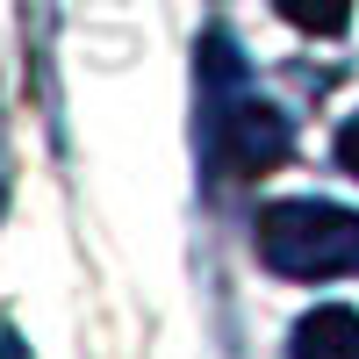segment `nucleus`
I'll return each instance as SVG.
<instances>
[{
	"instance_id": "obj_2",
	"label": "nucleus",
	"mask_w": 359,
	"mask_h": 359,
	"mask_svg": "<svg viewBox=\"0 0 359 359\" xmlns=\"http://www.w3.org/2000/svg\"><path fill=\"white\" fill-rule=\"evenodd\" d=\"M208 137H216L223 172H266V165L287 158V115L273 101H259V94H223Z\"/></svg>"
},
{
	"instance_id": "obj_1",
	"label": "nucleus",
	"mask_w": 359,
	"mask_h": 359,
	"mask_svg": "<svg viewBox=\"0 0 359 359\" xmlns=\"http://www.w3.org/2000/svg\"><path fill=\"white\" fill-rule=\"evenodd\" d=\"M252 245L280 280H352L359 273V216L316 194L266 201L252 223Z\"/></svg>"
},
{
	"instance_id": "obj_5",
	"label": "nucleus",
	"mask_w": 359,
	"mask_h": 359,
	"mask_svg": "<svg viewBox=\"0 0 359 359\" xmlns=\"http://www.w3.org/2000/svg\"><path fill=\"white\" fill-rule=\"evenodd\" d=\"M338 165H345V172L359 180V108L345 115V130H338Z\"/></svg>"
},
{
	"instance_id": "obj_4",
	"label": "nucleus",
	"mask_w": 359,
	"mask_h": 359,
	"mask_svg": "<svg viewBox=\"0 0 359 359\" xmlns=\"http://www.w3.org/2000/svg\"><path fill=\"white\" fill-rule=\"evenodd\" d=\"M280 22H294L302 36H338V29L352 22V0H273Z\"/></svg>"
},
{
	"instance_id": "obj_3",
	"label": "nucleus",
	"mask_w": 359,
	"mask_h": 359,
	"mask_svg": "<svg viewBox=\"0 0 359 359\" xmlns=\"http://www.w3.org/2000/svg\"><path fill=\"white\" fill-rule=\"evenodd\" d=\"M287 359H359V309L316 302L287 338Z\"/></svg>"
}]
</instances>
